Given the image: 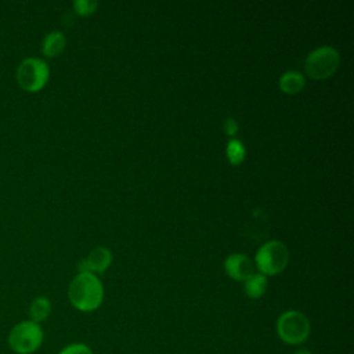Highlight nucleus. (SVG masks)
<instances>
[{
	"label": "nucleus",
	"instance_id": "nucleus-15",
	"mask_svg": "<svg viewBox=\"0 0 354 354\" xmlns=\"http://www.w3.org/2000/svg\"><path fill=\"white\" fill-rule=\"evenodd\" d=\"M58 354H93V350L86 343H69L64 346Z\"/></svg>",
	"mask_w": 354,
	"mask_h": 354
},
{
	"label": "nucleus",
	"instance_id": "nucleus-2",
	"mask_svg": "<svg viewBox=\"0 0 354 354\" xmlns=\"http://www.w3.org/2000/svg\"><path fill=\"white\" fill-rule=\"evenodd\" d=\"M275 330L279 340L285 344L300 346L310 337L311 322L304 313L288 310L278 317Z\"/></svg>",
	"mask_w": 354,
	"mask_h": 354
},
{
	"label": "nucleus",
	"instance_id": "nucleus-11",
	"mask_svg": "<svg viewBox=\"0 0 354 354\" xmlns=\"http://www.w3.org/2000/svg\"><path fill=\"white\" fill-rule=\"evenodd\" d=\"M28 311H29L30 321H33L36 324H41L51 314V301L46 296H37L32 300Z\"/></svg>",
	"mask_w": 354,
	"mask_h": 354
},
{
	"label": "nucleus",
	"instance_id": "nucleus-17",
	"mask_svg": "<svg viewBox=\"0 0 354 354\" xmlns=\"http://www.w3.org/2000/svg\"><path fill=\"white\" fill-rule=\"evenodd\" d=\"M292 354H313L308 348H304V347H299V348H296Z\"/></svg>",
	"mask_w": 354,
	"mask_h": 354
},
{
	"label": "nucleus",
	"instance_id": "nucleus-3",
	"mask_svg": "<svg viewBox=\"0 0 354 354\" xmlns=\"http://www.w3.org/2000/svg\"><path fill=\"white\" fill-rule=\"evenodd\" d=\"M44 342V330L40 324L30 319L21 321L8 332L7 343L11 351L15 354H33Z\"/></svg>",
	"mask_w": 354,
	"mask_h": 354
},
{
	"label": "nucleus",
	"instance_id": "nucleus-5",
	"mask_svg": "<svg viewBox=\"0 0 354 354\" xmlns=\"http://www.w3.org/2000/svg\"><path fill=\"white\" fill-rule=\"evenodd\" d=\"M289 261L288 248L281 241H268L261 245L254 256V264L260 274L275 275L285 270Z\"/></svg>",
	"mask_w": 354,
	"mask_h": 354
},
{
	"label": "nucleus",
	"instance_id": "nucleus-4",
	"mask_svg": "<svg viewBox=\"0 0 354 354\" xmlns=\"http://www.w3.org/2000/svg\"><path fill=\"white\" fill-rule=\"evenodd\" d=\"M339 64V51L330 46H322L307 55L304 61V71L307 76L314 80H325L337 71Z\"/></svg>",
	"mask_w": 354,
	"mask_h": 354
},
{
	"label": "nucleus",
	"instance_id": "nucleus-7",
	"mask_svg": "<svg viewBox=\"0 0 354 354\" xmlns=\"http://www.w3.org/2000/svg\"><path fill=\"white\" fill-rule=\"evenodd\" d=\"M112 263V253L105 246L94 248L86 259H82L76 268L79 272H104Z\"/></svg>",
	"mask_w": 354,
	"mask_h": 354
},
{
	"label": "nucleus",
	"instance_id": "nucleus-13",
	"mask_svg": "<svg viewBox=\"0 0 354 354\" xmlns=\"http://www.w3.org/2000/svg\"><path fill=\"white\" fill-rule=\"evenodd\" d=\"M225 153H227V159L232 166H238L243 162L245 159V145L242 144L241 140L238 138H230V141L227 142V148H225Z\"/></svg>",
	"mask_w": 354,
	"mask_h": 354
},
{
	"label": "nucleus",
	"instance_id": "nucleus-1",
	"mask_svg": "<svg viewBox=\"0 0 354 354\" xmlns=\"http://www.w3.org/2000/svg\"><path fill=\"white\" fill-rule=\"evenodd\" d=\"M68 299L82 313L94 311L104 300L102 282L95 274L79 272L68 286Z\"/></svg>",
	"mask_w": 354,
	"mask_h": 354
},
{
	"label": "nucleus",
	"instance_id": "nucleus-12",
	"mask_svg": "<svg viewBox=\"0 0 354 354\" xmlns=\"http://www.w3.org/2000/svg\"><path fill=\"white\" fill-rule=\"evenodd\" d=\"M267 285H268L267 277L259 272V274H253L250 278H248L245 281L243 289H245V293L248 297L260 299L266 293Z\"/></svg>",
	"mask_w": 354,
	"mask_h": 354
},
{
	"label": "nucleus",
	"instance_id": "nucleus-10",
	"mask_svg": "<svg viewBox=\"0 0 354 354\" xmlns=\"http://www.w3.org/2000/svg\"><path fill=\"white\" fill-rule=\"evenodd\" d=\"M306 86V79L300 72L288 71L279 77V88L285 94H297Z\"/></svg>",
	"mask_w": 354,
	"mask_h": 354
},
{
	"label": "nucleus",
	"instance_id": "nucleus-16",
	"mask_svg": "<svg viewBox=\"0 0 354 354\" xmlns=\"http://www.w3.org/2000/svg\"><path fill=\"white\" fill-rule=\"evenodd\" d=\"M224 131H225L227 136L234 138V136L238 131V123H236V120L234 118H227V120L224 122Z\"/></svg>",
	"mask_w": 354,
	"mask_h": 354
},
{
	"label": "nucleus",
	"instance_id": "nucleus-14",
	"mask_svg": "<svg viewBox=\"0 0 354 354\" xmlns=\"http://www.w3.org/2000/svg\"><path fill=\"white\" fill-rule=\"evenodd\" d=\"M97 6H98V3L94 0H75L73 1V10L80 17L91 15L95 11Z\"/></svg>",
	"mask_w": 354,
	"mask_h": 354
},
{
	"label": "nucleus",
	"instance_id": "nucleus-8",
	"mask_svg": "<svg viewBox=\"0 0 354 354\" xmlns=\"http://www.w3.org/2000/svg\"><path fill=\"white\" fill-rule=\"evenodd\" d=\"M224 270L230 278L245 282L254 274V263L246 254L232 253L225 259Z\"/></svg>",
	"mask_w": 354,
	"mask_h": 354
},
{
	"label": "nucleus",
	"instance_id": "nucleus-9",
	"mask_svg": "<svg viewBox=\"0 0 354 354\" xmlns=\"http://www.w3.org/2000/svg\"><path fill=\"white\" fill-rule=\"evenodd\" d=\"M65 46H66V39L64 33L59 30H53L47 33L46 37L43 39L41 53L48 58H54V57H58L65 50Z\"/></svg>",
	"mask_w": 354,
	"mask_h": 354
},
{
	"label": "nucleus",
	"instance_id": "nucleus-6",
	"mask_svg": "<svg viewBox=\"0 0 354 354\" xmlns=\"http://www.w3.org/2000/svg\"><path fill=\"white\" fill-rule=\"evenodd\" d=\"M50 68L41 58H26L17 69V82L25 91H40L48 82Z\"/></svg>",
	"mask_w": 354,
	"mask_h": 354
}]
</instances>
